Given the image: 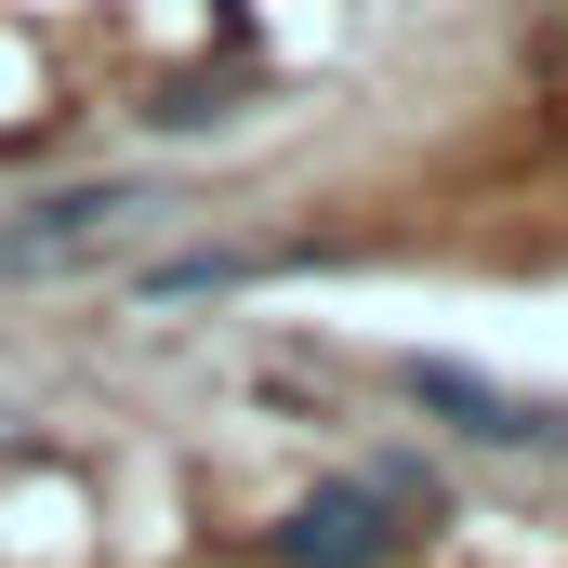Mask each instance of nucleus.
Listing matches in <instances>:
<instances>
[{
    "label": "nucleus",
    "mask_w": 568,
    "mask_h": 568,
    "mask_svg": "<svg viewBox=\"0 0 568 568\" xmlns=\"http://www.w3.org/2000/svg\"><path fill=\"white\" fill-rule=\"evenodd\" d=\"M278 556L291 568H371V556H384V503H371V489H317V503H291V516H278Z\"/></svg>",
    "instance_id": "f257e3e1"
}]
</instances>
